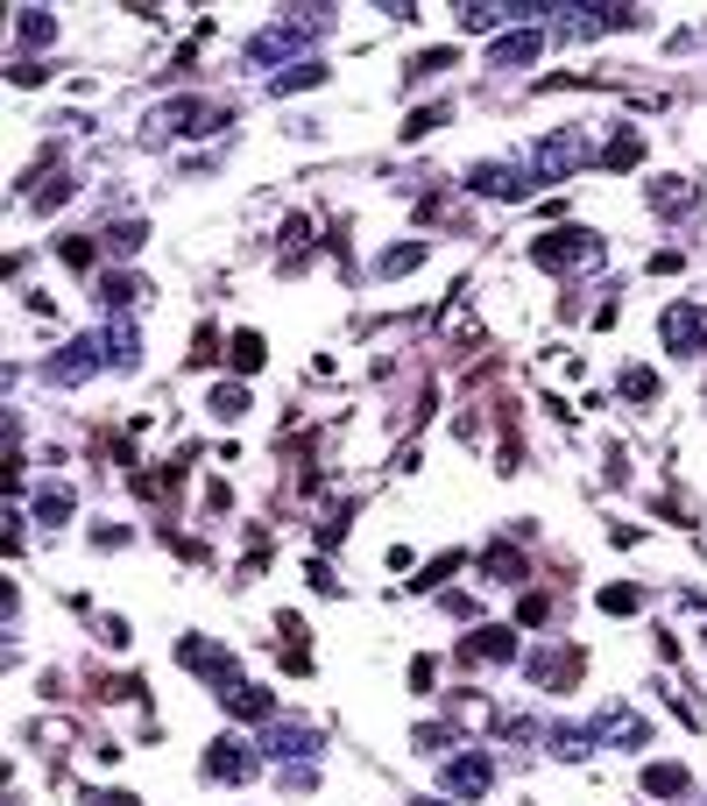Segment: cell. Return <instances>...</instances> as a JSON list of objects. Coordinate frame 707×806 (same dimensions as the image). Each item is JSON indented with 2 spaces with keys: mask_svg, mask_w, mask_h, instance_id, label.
<instances>
[{
  "mask_svg": "<svg viewBox=\"0 0 707 806\" xmlns=\"http://www.w3.org/2000/svg\"><path fill=\"white\" fill-rule=\"evenodd\" d=\"M580 163H595L587 128H559V134H545V142L531 149V184H559V178H573Z\"/></svg>",
  "mask_w": 707,
  "mask_h": 806,
  "instance_id": "obj_1",
  "label": "cell"
},
{
  "mask_svg": "<svg viewBox=\"0 0 707 806\" xmlns=\"http://www.w3.org/2000/svg\"><path fill=\"white\" fill-rule=\"evenodd\" d=\"M333 29V14L319 8V14H283L276 29H262L255 43H248V64H276V57H291V50H304V43H319V36Z\"/></svg>",
  "mask_w": 707,
  "mask_h": 806,
  "instance_id": "obj_2",
  "label": "cell"
},
{
  "mask_svg": "<svg viewBox=\"0 0 707 806\" xmlns=\"http://www.w3.org/2000/svg\"><path fill=\"white\" fill-rule=\"evenodd\" d=\"M531 255H538V269H595L602 262V234L595 226H552V234L531 241Z\"/></svg>",
  "mask_w": 707,
  "mask_h": 806,
  "instance_id": "obj_3",
  "label": "cell"
},
{
  "mask_svg": "<svg viewBox=\"0 0 707 806\" xmlns=\"http://www.w3.org/2000/svg\"><path fill=\"white\" fill-rule=\"evenodd\" d=\"M580 665H587L580 644H552V651H531V658H524V679L545 686V694H566V686L580 679Z\"/></svg>",
  "mask_w": 707,
  "mask_h": 806,
  "instance_id": "obj_4",
  "label": "cell"
},
{
  "mask_svg": "<svg viewBox=\"0 0 707 806\" xmlns=\"http://www.w3.org/2000/svg\"><path fill=\"white\" fill-rule=\"evenodd\" d=\"M255 750L262 757H283V764H304V757H319V728L312 722H262Z\"/></svg>",
  "mask_w": 707,
  "mask_h": 806,
  "instance_id": "obj_5",
  "label": "cell"
},
{
  "mask_svg": "<svg viewBox=\"0 0 707 806\" xmlns=\"http://www.w3.org/2000/svg\"><path fill=\"white\" fill-rule=\"evenodd\" d=\"M22 199H29V213H57V205L71 199V170L57 157H43L36 170H22Z\"/></svg>",
  "mask_w": 707,
  "mask_h": 806,
  "instance_id": "obj_6",
  "label": "cell"
},
{
  "mask_svg": "<svg viewBox=\"0 0 707 806\" xmlns=\"http://www.w3.org/2000/svg\"><path fill=\"white\" fill-rule=\"evenodd\" d=\"M100 361H107V340L100 333H79V340H71V347H57L50 354V382H79V375H92V369H100Z\"/></svg>",
  "mask_w": 707,
  "mask_h": 806,
  "instance_id": "obj_7",
  "label": "cell"
},
{
  "mask_svg": "<svg viewBox=\"0 0 707 806\" xmlns=\"http://www.w3.org/2000/svg\"><path fill=\"white\" fill-rule=\"evenodd\" d=\"M178 665H184V672H199V679H213V686L241 679V665L226 658V651H220L213 637H184V644H178Z\"/></svg>",
  "mask_w": 707,
  "mask_h": 806,
  "instance_id": "obj_8",
  "label": "cell"
},
{
  "mask_svg": "<svg viewBox=\"0 0 707 806\" xmlns=\"http://www.w3.org/2000/svg\"><path fill=\"white\" fill-rule=\"evenodd\" d=\"M587 736H595V743H616V750H644V743H652V722H637L629 707H602V715L587 722Z\"/></svg>",
  "mask_w": 707,
  "mask_h": 806,
  "instance_id": "obj_9",
  "label": "cell"
},
{
  "mask_svg": "<svg viewBox=\"0 0 707 806\" xmlns=\"http://www.w3.org/2000/svg\"><path fill=\"white\" fill-rule=\"evenodd\" d=\"M665 347L673 354H700L707 347V304H673V312H665Z\"/></svg>",
  "mask_w": 707,
  "mask_h": 806,
  "instance_id": "obj_10",
  "label": "cell"
},
{
  "mask_svg": "<svg viewBox=\"0 0 707 806\" xmlns=\"http://www.w3.org/2000/svg\"><path fill=\"white\" fill-rule=\"evenodd\" d=\"M495 785V764L482 750H461V757H446V793H461V799H482Z\"/></svg>",
  "mask_w": 707,
  "mask_h": 806,
  "instance_id": "obj_11",
  "label": "cell"
},
{
  "mask_svg": "<svg viewBox=\"0 0 707 806\" xmlns=\"http://www.w3.org/2000/svg\"><path fill=\"white\" fill-rule=\"evenodd\" d=\"M226 121V107H205V100H178L170 113H156V121H149V134H191V128H220Z\"/></svg>",
  "mask_w": 707,
  "mask_h": 806,
  "instance_id": "obj_12",
  "label": "cell"
},
{
  "mask_svg": "<svg viewBox=\"0 0 707 806\" xmlns=\"http://www.w3.org/2000/svg\"><path fill=\"white\" fill-rule=\"evenodd\" d=\"M461 658L467 665H509V658H517V629H503V623L474 629V637L461 644Z\"/></svg>",
  "mask_w": 707,
  "mask_h": 806,
  "instance_id": "obj_13",
  "label": "cell"
},
{
  "mask_svg": "<svg viewBox=\"0 0 707 806\" xmlns=\"http://www.w3.org/2000/svg\"><path fill=\"white\" fill-rule=\"evenodd\" d=\"M467 184L509 205V199H524V191H531V170H509V163H474V170H467Z\"/></svg>",
  "mask_w": 707,
  "mask_h": 806,
  "instance_id": "obj_14",
  "label": "cell"
},
{
  "mask_svg": "<svg viewBox=\"0 0 707 806\" xmlns=\"http://www.w3.org/2000/svg\"><path fill=\"white\" fill-rule=\"evenodd\" d=\"M205 772L226 778V785H241V778H255V750H248L241 736H220L213 750H205Z\"/></svg>",
  "mask_w": 707,
  "mask_h": 806,
  "instance_id": "obj_15",
  "label": "cell"
},
{
  "mask_svg": "<svg viewBox=\"0 0 707 806\" xmlns=\"http://www.w3.org/2000/svg\"><path fill=\"white\" fill-rule=\"evenodd\" d=\"M538 50H545V29L531 22V29H517V36H495V43H488V64H495V71H509V64H538Z\"/></svg>",
  "mask_w": 707,
  "mask_h": 806,
  "instance_id": "obj_16",
  "label": "cell"
},
{
  "mask_svg": "<svg viewBox=\"0 0 707 806\" xmlns=\"http://www.w3.org/2000/svg\"><path fill=\"white\" fill-rule=\"evenodd\" d=\"M107 361H113V369H135V361H142V333H135V312H113V325H107Z\"/></svg>",
  "mask_w": 707,
  "mask_h": 806,
  "instance_id": "obj_17",
  "label": "cell"
},
{
  "mask_svg": "<svg viewBox=\"0 0 707 806\" xmlns=\"http://www.w3.org/2000/svg\"><path fill=\"white\" fill-rule=\"evenodd\" d=\"M644 793L652 799H686L694 778H686V764H644Z\"/></svg>",
  "mask_w": 707,
  "mask_h": 806,
  "instance_id": "obj_18",
  "label": "cell"
},
{
  "mask_svg": "<svg viewBox=\"0 0 707 806\" xmlns=\"http://www.w3.org/2000/svg\"><path fill=\"white\" fill-rule=\"evenodd\" d=\"M652 205L665 220H686V213H694V184H686V178H658L652 184Z\"/></svg>",
  "mask_w": 707,
  "mask_h": 806,
  "instance_id": "obj_19",
  "label": "cell"
},
{
  "mask_svg": "<svg viewBox=\"0 0 707 806\" xmlns=\"http://www.w3.org/2000/svg\"><path fill=\"white\" fill-rule=\"evenodd\" d=\"M14 36H22L29 50H43L50 36H57V14L50 8H22V14H14Z\"/></svg>",
  "mask_w": 707,
  "mask_h": 806,
  "instance_id": "obj_20",
  "label": "cell"
},
{
  "mask_svg": "<svg viewBox=\"0 0 707 806\" xmlns=\"http://www.w3.org/2000/svg\"><path fill=\"white\" fill-rule=\"evenodd\" d=\"M602 163H608V170H629V163H644V134H637V128H616V142L602 149Z\"/></svg>",
  "mask_w": 707,
  "mask_h": 806,
  "instance_id": "obj_21",
  "label": "cell"
},
{
  "mask_svg": "<svg viewBox=\"0 0 707 806\" xmlns=\"http://www.w3.org/2000/svg\"><path fill=\"white\" fill-rule=\"evenodd\" d=\"M417 262H425V241H396V248H390V255H382V262H375V276H411V269H417Z\"/></svg>",
  "mask_w": 707,
  "mask_h": 806,
  "instance_id": "obj_22",
  "label": "cell"
},
{
  "mask_svg": "<svg viewBox=\"0 0 707 806\" xmlns=\"http://www.w3.org/2000/svg\"><path fill=\"white\" fill-rule=\"evenodd\" d=\"M64 516H71V488H64V482L36 495V524H43V531H57V524H64Z\"/></svg>",
  "mask_w": 707,
  "mask_h": 806,
  "instance_id": "obj_23",
  "label": "cell"
},
{
  "mask_svg": "<svg viewBox=\"0 0 707 806\" xmlns=\"http://www.w3.org/2000/svg\"><path fill=\"white\" fill-rule=\"evenodd\" d=\"M545 743H552V757H587V750H595V736H587V722H580V728H552Z\"/></svg>",
  "mask_w": 707,
  "mask_h": 806,
  "instance_id": "obj_24",
  "label": "cell"
},
{
  "mask_svg": "<svg viewBox=\"0 0 707 806\" xmlns=\"http://www.w3.org/2000/svg\"><path fill=\"white\" fill-rule=\"evenodd\" d=\"M226 354H234V361H226V369H241V375H255V369H262V354H270V347H262V340H255V333H234V347H226Z\"/></svg>",
  "mask_w": 707,
  "mask_h": 806,
  "instance_id": "obj_25",
  "label": "cell"
},
{
  "mask_svg": "<svg viewBox=\"0 0 707 806\" xmlns=\"http://www.w3.org/2000/svg\"><path fill=\"white\" fill-rule=\"evenodd\" d=\"M319 79H326V64L312 57V64H291L283 79H270V92H304V85H319Z\"/></svg>",
  "mask_w": 707,
  "mask_h": 806,
  "instance_id": "obj_26",
  "label": "cell"
},
{
  "mask_svg": "<svg viewBox=\"0 0 707 806\" xmlns=\"http://www.w3.org/2000/svg\"><path fill=\"white\" fill-rule=\"evenodd\" d=\"M602 608H608V616H637V608H644V594L629 587V581H616V587H602Z\"/></svg>",
  "mask_w": 707,
  "mask_h": 806,
  "instance_id": "obj_27",
  "label": "cell"
},
{
  "mask_svg": "<svg viewBox=\"0 0 707 806\" xmlns=\"http://www.w3.org/2000/svg\"><path fill=\"white\" fill-rule=\"evenodd\" d=\"M57 255H64V269H92V255H100V241H85V234H64V241H57Z\"/></svg>",
  "mask_w": 707,
  "mask_h": 806,
  "instance_id": "obj_28",
  "label": "cell"
},
{
  "mask_svg": "<svg viewBox=\"0 0 707 806\" xmlns=\"http://www.w3.org/2000/svg\"><path fill=\"white\" fill-rule=\"evenodd\" d=\"M488 573H495V581H524V560H517L509 545H495V552H488Z\"/></svg>",
  "mask_w": 707,
  "mask_h": 806,
  "instance_id": "obj_29",
  "label": "cell"
},
{
  "mask_svg": "<svg viewBox=\"0 0 707 806\" xmlns=\"http://www.w3.org/2000/svg\"><path fill=\"white\" fill-rule=\"evenodd\" d=\"M623 396H629V403H652V396H658V382L644 375V369H629V375H623Z\"/></svg>",
  "mask_w": 707,
  "mask_h": 806,
  "instance_id": "obj_30",
  "label": "cell"
},
{
  "mask_svg": "<svg viewBox=\"0 0 707 806\" xmlns=\"http://www.w3.org/2000/svg\"><path fill=\"white\" fill-rule=\"evenodd\" d=\"M438 121H446V107H425V113H411V121H404V134H411V142H425Z\"/></svg>",
  "mask_w": 707,
  "mask_h": 806,
  "instance_id": "obj_31",
  "label": "cell"
},
{
  "mask_svg": "<svg viewBox=\"0 0 707 806\" xmlns=\"http://www.w3.org/2000/svg\"><path fill=\"white\" fill-rule=\"evenodd\" d=\"M503 14H517V8H461V22H467L474 36H482V29H495V22H503Z\"/></svg>",
  "mask_w": 707,
  "mask_h": 806,
  "instance_id": "obj_32",
  "label": "cell"
},
{
  "mask_svg": "<svg viewBox=\"0 0 707 806\" xmlns=\"http://www.w3.org/2000/svg\"><path fill=\"white\" fill-rule=\"evenodd\" d=\"M213 411H220V417H241V411H248V390H234V382H226V390H213Z\"/></svg>",
  "mask_w": 707,
  "mask_h": 806,
  "instance_id": "obj_33",
  "label": "cell"
},
{
  "mask_svg": "<svg viewBox=\"0 0 707 806\" xmlns=\"http://www.w3.org/2000/svg\"><path fill=\"white\" fill-rule=\"evenodd\" d=\"M417 750H453V728H446V722H432V728H417Z\"/></svg>",
  "mask_w": 707,
  "mask_h": 806,
  "instance_id": "obj_34",
  "label": "cell"
},
{
  "mask_svg": "<svg viewBox=\"0 0 707 806\" xmlns=\"http://www.w3.org/2000/svg\"><path fill=\"white\" fill-rule=\"evenodd\" d=\"M545 616H552L545 594H524V602H517V623H545Z\"/></svg>",
  "mask_w": 707,
  "mask_h": 806,
  "instance_id": "obj_35",
  "label": "cell"
},
{
  "mask_svg": "<svg viewBox=\"0 0 707 806\" xmlns=\"http://www.w3.org/2000/svg\"><path fill=\"white\" fill-rule=\"evenodd\" d=\"M446 64H453V50H425V57L411 64V79H425V71H446Z\"/></svg>",
  "mask_w": 707,
  "mask_h": 806,
  "instance_id": "obj_36",
  "label": "cell"
}]
</instances>
